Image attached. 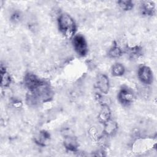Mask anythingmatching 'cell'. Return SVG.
Returning <instances> with one entry per match:
<instances>
[{
  "instance_id": "2e32d148",
  "label": "cell",
  "mask_w": 157,
  "mask_h": 157,
  "mask_svg": "<svg viewBox=\"0 0 157 157\" xmlns=\"http://www.w3.org/2000/svg\"><path fill=\"white\" fill-rule=\"evenodd\" d=\"M117 4L124 11H128L131 10L134 7V4L131 1H118Z\"/></svg>"
},
{
  "instance_id": "6da1fadb",
  "label": "cell",
  "mask_w": 157,
  "mask_h": 157,
  "mask_svg": "<svg viewBox=\"0 0 157 157\" xmlns=\"http://www.w3.org/2000/svg\"><path fill=\"white\" fill-rule=\"evenodd\" d=\"M58 25L60 32L67 39L75 36L77 26L73 18L67 13H62L58 18Z\"/></svg>"
},
{
  "instance_id": "52a82bcc",
  "label": "cell",
  "mask_w": 157,
  "mask_h": 157,
  "mask_svg": "<svg viewBox=\"0 0 157 157\" xmlns=\"http://www.w3.org/2000/svg\"><path fill=\"white\" fill-rule=\"evenodd\" d=\"M155 9V4L154 2L150 1L142 2L140 7L141 13L146 16L153 15L156 11Z\"/></svg>"
},
{
  "instance_id": "ba28073f",
  "label": "cell",
  "mask_w": 157,
  "mask_h": 157,
  "mask_svg": "<svg viewBox=\"0 0 157 157\" xmlns=\"http://www.w3.org/2000/svg\"><path fill=\"white\" fill-rule=\"evenodd\" d=\"M111 111L108 105L105 103L102 104L101 110L98 114V118L100 123H105L110 120Z\"/></svg>"
},
{
  "instance_id": "277c9868",
  "label": "cell",
  "mask_w": 157,
  "mask_h": 157,
  "mask_svg": "<svg viewBox=\"0 0 157 157\" xmlns=\"http://www.w3.org/2000/svg\"><path fill=\"white\" fill-rule=\"evenodd\" d=\"M44 82V81L40 80L33 73H27L24 77V84L30 91L37 88Z\"/></svg>"
},
{
  "instance_id": "e0dca14e",
  "label": "cell",
  "mask_w": 157,
  "mask_h": 157,
  "mask_svg": "<svg viewBox=\"0 0 157 157\" xmlns=\"http://www.w3.org/2000/svg\"><path fill=\"white\" fill-rule=\"evenodd\" d=\"M21 18V15H20V13L19 12H13L11 17H10V20L13 22V23H17V22H18L20 21Z\"/></svg>"
},
{
  "instance_id": "7c38bea8",
  "label": "cell",
  "mask_w": 157,
  "mask_h": 157,
  "mask_svg": "<svg viewBox=\"0 0 157 157\" xmlns=\"http://www.w3.org/2000/svg\"><path fill=\"white\" fill-rule=\"evenodd\" d=\"M126 50L129 57L132 59H137L142 55V48L139 46L128 47Z\"/></svg>"
},
{
  "instance_id": "3957f363",
  "label": "cell",
  "mask_w": 157,
  "mask_h": 157,
  "mask_svg": "<svg viewBox=\"0 0 157 157\" xmlns=\"http://www.w3.org/2000/svg\"><path fill=\"white\" fill-rule=\"evenodd\" d=\"M118 99L123 105H129L134 99V94L132 91L127 86H122L118 93Z\"/></svg>"
},
{
  "instance_id": "8fae6325",
  "label": "cell",
  "mask_w": 157,
  "mask_h": 157,
  "mask_svg": "<svg viewBox=\"0 0 157 157\" xmlns=\"http://www.w3.org/2000/svg\"><path fill=\"white\" fill-rule=\"evenodd\" d=\"M1 85L2 87H7L9 86L11 82V77L9 74L6 71L5 66H3L2 64L1 65Z\"/></svg>"
},
{
  "instance_id": "30bf717a",
  "label": "cell",
  "mask_w": 157,
  "mask_h": 157,
  "mask_svg": "<svg viewBox=\"0 0 157 157\" xmlns=\"http://www.w3.org/2000/svg\"><path fill=\"white\" fill-rule=\"evenodd\" d=\"M64 146L68 151L75 152L77 151L78 143L75 137L74 136H69L64 138Z\"/></svg>"
},
{
  "instance_id": "7a4b0ae2",
  "label": "cell",
  "mask_w": 157,
  "mask_h": 157,
  "mask_svg": "<svg viewBox=\"0 0 157 157\" xmlns=\"http://www.w3.org/2000/svg\"><path fill=\"white\" fill-rule=\"evenodd\" d=\"M72 45L75 51L81 56H85L88 53V45L85 37L80 34L72 37Z\"/></svg>"
},
{
  "instance_id": "8992f818",
  "label": "cell",
  "mask_w": 157,
  "mask_h": 157,
  "mask_svg": "<svg viewBox=\"0 0 157 157\" xmlns=\"http://www.w3.org/2000/svg\"><path fill=\"white\" fill-rule=\"evenodd\" d=\"M96 84L101 93L107 94L109 90V80L107 76L103 74H99L96 77Z\"/></svg>"
},
{
  "instance_id": "5bb4252c",
  "label": "cell",
  "mask_w": 157,
  "mask_h": 157,
  "mask_svg": "<svg viewBox=\"0 0 157 157\" xmlns=\"http://www.w3.org/2000/svg\"><path fill=\"white\" fill-rule=\"evenodd\" d=\"M125 72V68L124 66L119 63H115L113 65L111 69V72L112 75L115 77L122 76Z\"/></svg>"
},
{
  "instance_id": "9a60e30c",
  "label": "cell",
  "mask_w": 157,
  "mask_h": 157,
  "mask_svg": "<svg viewBox=\"0 0 157 157\" xmlns=\"http://www.w3.org/2000/svg\"><path fill=\"white\" fill-rule=\"evenodd\" d=\"M122 50L120 48V47L118 45V44L115 42L114 44H113L112 47L110 48V49L109 51L108 55L110 58H118L122 55Z\"/></svg>"
},
{
  "instance_id": "4fadbf2b",
  "label": "cell",
  "mask_w": 157,
  "mask_h": 157,
  "mask_svg": "<svg viewBox=\"0 0 157 157\" xmlns=\"http://www.w3.org/2000/svg\"><path fill=\"white\" fill-rule=\"evenodd\" d=\"M104 131L107 135H110L113 132H115L118 128L117 123L111 120V119L107 122H106L105 123H104Z\"/></svg>"
},
{
  "instance_id": "9c48e42d",
  "label": "cell",
  "mask_w": 157,
  "mask_h": 157,
  "mask_svg": "<svg viewBox=\"0 0 157 157\" xmlns=\"http://www.w3.org/2000/svg\"><path fill=\"white\" fill-rule=\"evenodd\" d=\"M50 140V134L45 130L40 131L39 134L34 137L35 142L40 146H45Z\"/></svg>"
},
{
  "instance_id": "5b68a950",
  "label": "cell",
  "mask_w": 157,
  "mask_h": 157,
  "mask_svg": "<svg viewBox=\"0 0 157 157\" xmlns=\"http://www.w3.org/2000/svg\"><path fill=\"white\" fill-rule=\"evenodd\" d=\"M137 75L140 82L145 85H150L153 81V72L148 66H140L138 69Z\"/></svg>"
}]
</instances>
